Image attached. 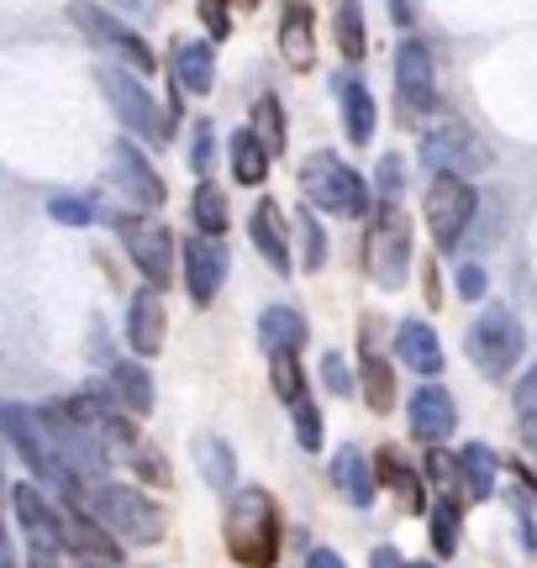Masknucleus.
<instances>
[{
  "instance_id": "1",
  "label": "nucleus",
  "mask_w": 537,
  "mask_h": 568,
  "mask_svg": "<svg viewBox=\"0 0 537 568\" xmlns=\"http://www.w3.org/2000/svg\"><path fill=\"white\" fill-rule=\"evenodd\" d=\"M69 506L84 510L90 521H101V527L111 531L116 542H126V548H153V542H164V510L126 485L69 489Z\"/></svg>"
},
{
  "instance_id": "2",
  "label": "nucleus",
  "mask_w": 537,
  "mask_h": 568,
  "mask_svg": "<svg viewBox=\"0 0 537 568\" xmlns=\"http://www.w3.org/2000/svg\"><path fill=\"white\" fill-rule=\"evenodd\" d=\"M222 537H227V552L243 568H274L280 558V510L264 489H237L227 506V521H222Z\"/></svg>"
},
{
  "instance_id": "3",
  "label": "nucleus",
  "mask_w": 537,
  "mask_h": 568,
  "mask_svg": "<svg viewBox=\"0 0 537 568\" xmlns=\"http://www.w3.org/2000/svg\"><path fill=\"white\" fill-rule=\"evenodd\" d=\"M364 268L379 290H401L412 274V222L401 205H379L364 232Z\"/></svg>"
},
{
  "instance_id": "4",
  "label": "nucleus",
  "mask_w": 537,
  "mask_h": 568,
  "mask_svg": "<svg viewBox=\"0 0 537 568\" xmlns=\"http://www.w3.org/2000/svg\"><path fill=\"white\" fill-rule=\"evenodd\" d=\"M301 190L316 211H332V216H364L369 211V184L337 153H306L301 159Z\"/></svg>"
},
{
  "instance_id": "5",
  "label": "nucleus",
  "mask_w": 537,
  "mask_h": 568,
  "mask_svg": "<svg viewBox=\"0 0 537 568\" xmlns=\"http://www.w3.org/2000/svg\"><path fill=\"white\" fill-rule=\"evenodd\" d=\"M521 347H527V337H521V322L511 305H485L479 322L469 326V358H475V368L485 379H496V385L521 364Z\"/></svg>"
},
{
  "instance_id": "6",
  "label": "nucleus",
  "mask_w": 537,
  "mask_h": 568,
  "mask_svg": "<svg viewBox=\"0 0 537 568\" xmlns=\"http://www.w3.org/2000/svg\"><path fill=\"white\" fill-rule=\"evenodd\" d=\"M475 184L464 174H437L422 195V216H427V232H433L437 253H454L464 237H469V222H475Z\"/></svg>"
},
{
  "instance_id": "7",
  "label": "nucleus",
  "mask_w": 537,
  "mask_h": 568,
  "mask_svg": "<svg viewBox=\"0 0 537 568\" xmlns=\"http://www.w3.org/2000/svg\"><path fill=\"white\" fill-rule=\"evenodd\" d=\"M0 422H6V437H11V447H17V458L38 474L42 485L63 489V495L74 489V474H69V464L59 458V447H53V437H48L42 416H32L27 406H6L0 410Z\"/></svg>"
},
{
  "instance_id": "8",
  "label": "nucleus",
  "mask_w": 537,
  "mask_h": 568,
  "mask_svg": "<svg viewBox=\"0 0 537 568\" xmlns=\"http://www.w3.org/2000/svg\"><path fill=\"white\" fill-rule=\"evenodd\" d=\"M101 80V90H105V101H111V111L122 116V126L126 132H138V138H148V142H159V148H169V116L153 105V95H148L143 84L132 80L126 69H101L95 74Z\"/></svg>"
},
{
  "instance_id": "9",
  "label": "nucleus",
  "mask_w": 537,
  "mask_h": 568,
  "mask_svg": "<svg viewBox=\"0 0 537 568\" xmlns=\"http://www.w3.org/2000/svg\"><path fill=\"white\" fill-rule=\"evenodd\" d=\"M42 426H48V437H53V447H59V458L69 464V474L74 479H101L105 468H111V453H105L101 432L90 422H80L74 410H38Z\"/></svg>"
},
{
  "instance_id": "10",
  "label": "nucleus",
  "mask_w": 537,
  "mask_h": 568,
  "mask_svg": "<svg viewBox=\"0 0 537 568\" xmlns=\"http://www.w3.org/2000/svg\"><path fill=\"white\" fill-rule=\"evenodd\" d=\"M69 21H74V27H80V32L95 42V48H105V53L126 59L132 69H138V74H148V69L159 63V59H153V48H148V42L138 38L132 27H126V21H116L111 11L90 6V0H69Z\"/></svg>"
},
{
  "instance_id": "11",
  "label": "nucleus",
  "mask_w": 537,
  "mask_h": 568,
  "mask_svg": "<svg viewBox=\"0 0 537 568\" xmlns=\"http://www.w3.org/2000/svg\"><path fill=\"white\" fill-rule=\"evenodd\" d=\"M116 237L126 243L132 264L143 268V280L153 284V290H159V284H169V274H174V232H169V226L122 211V216H116Z\"/></svg>"
},
{
  "instance_id": "12",
  "label": "nucleus",
  "mask_w": 537,
  "mask_h": 568,
  "mask_svg": "<svg viewBox=\"0 0 537 568\" xmlns=\"http://www.w3.org/2000/svg\"><path fill=\"white\" fill-rule=\"evenodd\" d=\"M422 163L433 174H479V169H490V148L464 122H443L422 138Z\"/></svg>"
},
{
  "instance_id": "13",
  "label": "nucleus",
  "mask_w": 537,
  "mask_h": 568,
  "mask_svg": "<svg viewBox=\"0 0 537 568\" xmlns=\"http://www.w3.org/2000/svg\"><path fill=\"white\" fill-rule=\"evenodd\" d=\"M111 184H116V195L126 205H138V211H159L169 201V184L153 174V163L132 148V142H116L111 148Z\"/></svg>"
},
{
  "instance_id": "14",
  "label": "nucleus",
  "mask_w": 537,
  "mask_h": 568,
  "mask_svg": "<svg viewBox=\"0 0 537 568\" xmlns=\"http://www.w3.org/2000/svg\"><path fill=\"white\" fill-rule=\"evenodd\" d=\"M185 284H190V301L211 305L227 284V247L222 237H190L185 243Z\"/></svg>"
},
{
  "instance_id": "15",
  "label": "nucleus",
  "mask_w": 537,
  "mask_h": 568,
  "mask_svg": "<svg viewBox=\"0 0 537 568\" xmlns=\"http://www.w3.org/2000/svg\"><path fill=\"white\" fill-rule=\"evenodd\" d=\"M395 90H401V101L412 105V111L437 105V80H433V53H427V42L406 38L395 48Z\"/></svg>"
},
{
  "instance_id": "16",
  "label": "nucleus",
  "mask_w": 537,
  "mask_h": 568,
  "mask_svg": "<svg viewBox=\"0 0 537 568\" xmlns=\"http://www.w3.org/2000/svg\"><path fill=\"white\" fill-rule=\"evenodd\" d=\"M406 416H412V432L422 443H443V437H454L458 426V410H454V395L443 385H416V395L406 400Z\"/></svg>"
},
{
  "instance_id": "17",
  "label": "nucleus",
  "mask_w": 537,
  "mask_h": 568,
  "mask_svg": "<svg viewBox=\"0 0 537 568\" xmlns=\"http://www.w3.org/2000/svg\"><path fill=\"white\" fill-rule=\"evenodd\" d=\"M164 322H169V311H164V301H159V290H153V284L138 290V295L126 301V343H132V353L153 358V353L164 347Z\"/></svg>"
},
{
  "instance_id": "18",
  "label": "nucleus",
  "mask_w": 537,
  "mask_h": 568,
  "mask_svg": "<svg viewBox=\"0 0 537 568\" xmlns=\"http://www.w3.org/2000/svg\"><path fill=\"white\" fill-rule=\"evenodd\" d=\"M280 53L290 69L306 74L316 63V27H311V0H280Z\"/></svg>"
},
{
  "instance_id": "19",
  "label": "nucleus",
  "mask_w": 537,
  "mask_h": 568,
  "mask_svg": "<svg viewBox=\"0 0 537 568\" xmlns=\"http://www.w3.org/2000/svg\"><path fill=\"white\" fill-rule=\"evenodd\" d=\"M249 232H253V247L268 258V268H274V274H295V258H290V226H285V211H280V205H274V201L253 205Z\"/></svg>"
},
{
  "instance_id": "20",
  "label": "nucleus",
  "mask_w": 537,
  "mask_h": 568,
  "mask_svg": "<svg viewBox=\"0 0 537 568\" xmlns=\"http://www.w3.org/2000/svg\"><path fill=\"white\" fill-rule=\"evenodd\" d=\"M358 374H364V406H369L374 416L395 410V374H391V364L379 358L374 322H364V353H358Z\"/></svg>"
},
{
  "instance_id": "21",
  "label": "nucleus",
  "mask_w": 537,
  "mask_h": 568,
  "mask_svg": "<svg viewBox=\"0 0 537 568\" xmlns=\"http://www.w3.org/2000/svg\"><path fill=\"white\" fill-rule=\"evenodd\" d=\"M11 506H17V521L27 527L32 542H63V510H53L42 500V489L17 485L11 489Z\"/></svg>"
},
{
  "instance_id": "22",
  "label": "nucleus",
  "mask_w": 537,
  "mask_h": 568,
  "mask_svg": "<svg viewBox=\"0 0 537 568\" xmlns=\"http://www.w3.org/2000/svg\"><path fill=\"white\" fill-rule=\"evenodd\" d=\"M395 353H401V364H412L416 374H427V379L443 368V343H437V332L427 322H416V316L395 326Z\"/></svg>"
},
{
  "instance_id": "23",
  "label": "nucleus",
  "mask_w": 537,
  "mask_h": 568,
  "mask_svg": "<svg viewBox=\"0 0 537 568\" xmlns=\"http://www.w3.org/2000/svg\"><path fill=\"white\" fill-rule=\"evenodd\" d=\"M332 479H337V489H343V500H348V506H369L379 468H369V458H364L358 447H337V458H332Z\"/></svg>"
},
{
  "instance_id": "24",
  "label": "nucleus",
  "mask_w": 537,
  "mask_h": 568,
  "mask_svg": "<svg viewBox=\"0 0 537 568\" xmlns=\"http://www.w3.org/2000/svg\"><path fill=\"white\" fill-rule=\"evenodd\" d=\"M259 343H264V353H295L306 343V316L290 305H268L259 316Z\"/></svg>"
},
{
  "instance_id": "25",
  "label": "nucleus",
  "mask_w": 537,
  "mask_h": 568,
  "mask_svg": "<svg viewBox=\"0 0 537 568\" xmlns=\"http://www.w3.org/2000/svg\"><path fill=\"white\" fill-rule=\"evenodd\" d=\"M111 395H116V406L132 410V416H148L153 410V379H148L143 364H116L111 368Z\"/></svg>"
},
{
  "instance_id": "26",
  "label": "nucleus",
  "mask_w": 537,
  "mask_h": 568,
  "mask_svg": "<svg viewBox=\"0 0 537 568\" xmlns=\"http://www.w3.org/2000/svg\"><path fill=\"white\" fill-rule=\"evenodd\" d=\"M174 74L185 90L195 95H211V84H216V59H211V42H180L174 48Z\"/></svg>"
},
{
  "instance_id": "27",
  "label": "nucleus",
  "mask_w": 537,
  "mask_h": 568,
  "mask_svg": "<svg viewBox=\"0 0 537 568\" xmlns=\"http://www.w3.org/2000/svg\"><path fill=\"white\" fill-rule=\"evenodd\" d=\"M337 101H343L348 142H369V138H374V95L348 74V80H337Z\"/></svg>"
},
{
  "instance_id": "28",
  "label": "nucleus",
  "mask_w": 537,
  "mask_h": 568,
  "mask_svg": "<svg viewBox=\"0 0 537 568\" xmlns=\"http://www.w3.org/2000/svg\"><path fill=\"white\" fill-rule=\"evenodd\" d=\"M195 468H201V479H206L211 489H232V479H237V458H232V447L222 443V437H195Z\"/></svg>"
},
{
  "instance_id": "29",
  "label": "nucleus",
  "mask_w": 537,
  "mask_h": 568,
  "mask_svg": "<svg viewBox=\"0 0 537 568\" xmlns=\"http://www.w3.org/2000/svg\"><path fill=\"white\" fill-rule=\"evenodd\" d=\"M227 148H232V174H237V184H249L253 190V184L268 180V148L253 138V126H243Z\"/></svg>"
},
{
  "instance_id": "30",
  "label": "nucleus",
  "mask_w": 537,
  "mask_h": 568,
  "mask_svg": "<svg viewBox=\"0 0 537 568\" xmlns=\"http://www.w3.org/2000/svg\"><path fill=\"white\" fill-rule=\"evenodd\" d=\"M253 138L268 148V159L285 153V105H280V95H259L253 101Z\"/></svg>"
},
{
  "instance_id": "31",
  "label": "nucleus",
  "mask_w": 537,
  "mask_h": 568,
  "mask_svg": "<svg viewBox=\"0 0 537 568\" xmlns=\"http://www.w3.org/2000/svg\"><path fill=\"white\" fill-rule=\"evenodd\" d=\"M379 485L395 489L406 510H422V485H416L412 468L401 464V453H395V447H385V453H379Z\"/></svg>"
},
{
  "instance_id": "32",
  "label": "nucleus",
  "mask_w": 537,
  "mask_h": 568,
  "mask_svg": "<svg viewBox=\"0 0 537 568\" xmlns=\"http://www.w3.org/2000/svg\"><path fill=\"white\" fill-rule=\"evenodd\" d=\"M195 226H206V237H222L227 232V195L216 180H201L195 184Z\"/></svg>"
},
{
  "instance_id": "33",
  "label": "nucleus",
  "mask_w": 537,
  "mask_h": 568,
  "mask_svg": "<svg viewBox=\"0 0 537 568\" xmlns=\"http://www.w3.org/2000/svg\"><path fill=\"white\" fill-rule=\"evenodd\" d=\"M458 464H464V479H469V500H490V489H496V453L469 443Z\"/></svg>"
},
{
  "instance_id": "34",
  "label": "nucleus",
  "mask_w": 537,
  "mask_h": 568,
  "mask_svg": "<svg viewBox=\"0 0 537 568\" xmlns=\"http://www.w3.org/2000/svg\"><path fill=\"white\" fill-rule=\"evenodd\" d=\"M337 48H343L348 63H358L364 48H369V38H364V6L358 0H337Z\"/></svg>"
},
{
  "instance_id": "35",
  "label": "nucleus",
  "mask_w": 537,
  "mask_h": 568,
  "mask_svg": "<svg viewBox=\"0 0 537 568\" xmlns=\"http://www.w3.org/2000/svg\"><path fill=\"white\" fill-rule=\"evenodd\" d=\"M268 385L274 395L295 406V400H306V379H301V358L295 353H268Z\"/></svg>"
},
{
  "instance_id": "36",
  "label": "nucleus",
  "mask_w": 537,
  "mask_h": 568,
  "mask_svg": "<svg viewBox=\"0 0 537 568\" xmlns=\"http://www.w3.org/2000/svg\"><path fill=\"white\" fill-rule=\"evenodd\" d=\"M295 232H301V247H306V253H301V268L316 274V268L327 264V232H322V222H316L311 211H295Z\"/></svg>"
},
{
  "instance_id": "37",
  "label": "nucleus",
  "mask_w": 537,
  "mask_h": 568,
  "mask_svg": "<svg viewBox=\"0 0 537 568\" xmlns=\"http://www.w3.org/2000/svg\"><path fill=\"white\" fill-rule=\"evenodd\" d=\"M433 548L443 552V558L458 552V500H448V495L433 506Z\"/></svg>"
},
{
  "instance_id": "38",
  "label": "nucleus",
  "mask_w": 537,
  "mask_h": 568,
  "mask_svg": "<svg viewBox=\"0 0 537 568\" xmlns=\"http://www.w3.org/2000/svg\"><path fill=\"white\" fill-rule=\"evenodd\" d=\"M374 190H379V205H395L406 195V159L401 153H385L379 169H374Z\"/></svg>"
},
{
  "instance_id": "39",
  "label": "nucleus",
  "mask_w": 537,
  "mask_h": 568,
  "mask_svg": "<svg viewBox=\"0 0 537 568\" xmlns=\"http://www.w3.org/2000/svg\"><path fill=\"white\" fill-rule=\"evenodd\" d=\"M216 126H211V116L206 122H195V132H190V169L201 174V180H211V169H216Z\"/></svg>"
},
{
  "instance_id": "40",
  "label": "nucleus",
  "mask_w": 537,
  "mask_h": 568,
  "mask_svg": "<svg viewBox=\"0 0 537 568\" xmlns=\"http://www.w3.org/2000/svg\"><path fill=\"white\" fill-rule=\"evenodd\" d=\"M48 211H53V222H63V226H90L95 222V201H90V195H53Z\"/></svg>"
},
{
  "instance_id": "41",
  "label": "nucleus",
  "mask_w": 537,
  "mask_h": 568,
  "mask_svg": "<svg viewBox=\"0 0 537 568\" xmlns=\"http://www.w3.org/2000/svg\"><path fill=\"white\" fill-rule=\"evenodd\" d=\"M427 474L448 489V500H458V495H464V464H458V458H448L443 447H433V453H427Z\"/></svg>"
},
{
  "instance_id": "42",
  "label": "nucleus",
  "mask_w": 537,
  "mask_h": 568,
  "mask_svg": "<svg viewBox=\"0 0 537 568\" xmlns=\"http://www.w3.org/2000/svg\"><path fill=\"white\" fill-rule=\"evenodd\" d=\"M295 437H301V447H306V453H316V447H322V410H316V400H295Z\"/></svg>"
},
{
  "instance_id": "43",
  "label": "nucleus",
  "mask_w": 537,
  "mask_h": 568,
  "mask_svg": "<svg viewBox=\"0 0 537 568\" xmlns=\"http://www.w3.org/2000/svg\"><path fill=\"white\" fill-rule=\"evenodd\" d=\"M322 385H327V395H348L353 389V374H348V364H343V353H327V358H322Z\"/></svg>"
},
{
  "instance_id": "44",
  "label": "nucleus",
  "mask_w": 537,
  "mask_h": 568,
  "mask_svg": "<svg viewBox=\"0 0 537 568\" xmlns=\"http://www.w3.org/2000/svg\"><path fill=\"white\" fill-rule=\"evenodd\" d=\"M517 416L537 432V364L521 374V385H517Z\"/></svg>"
},
{
  "instance_id": "45",
  "label": "nucleus",
  "mask_w": 537,
  "mask_h": 568,
  "mask_svg": "<svg viewBox=\"0 0 537 568\" xmlns=\"http://www.w3.org/2000/svg\"><path fill=\"white\" fill-rule=\"evenodd\" d=\"M201 21H206L211 42H222L232 32V17H227V0H201Z\"/></svg>"
},
{
  "instance_id": "46",
  "label": "nucleus",
  "mask_w": 537,
  "mask_h": 568,
  "mask_svg": "<svg viewBox=\"0 0 537 568\" xmlns=\"http://www.w3.org/2000/svg\"><path fill=\"white\" fill-rule=\"evenodd\" d=\"M454 284H458V295H464V301H479L490 280H485V268H479V264H464V268L454 274Z\"/></svg>"
},
{
  "instance_id": "47",
  "label": "nucleus",
  "mask_w": 537,
  "mask_h": 568,
  "mask_svg": "<svg viewBox=\"0 0 537 568\" xmlns=\"http://www.w3.org/2000/svg\"><path fill=\"white\" fill-rule=\"evenodd\" d=\"M27 568H63V564H59V552H53V542H32Z\"/></svg>"
},
{
  "instance_id": "48",
  "label": "nucleus",
  "mask_w": 537,
  "mask_h": 568,
  "mask_svg": "<svg viewBox=\"0 0 537 568\" xmlns=\"http://www.w3.org/2000/svg\"><path fill=\"white\" fill-rule=\"evenodd\" d=\"M416 11H422V0H391V17L401 21V27H412Z\"/></svg>"
},
{
  "instance_id": "49",
  "label": "nucleus",
  "mask_w": 537,
  "mask_h": 568,
  "mask_svg": "<svg viewBox=\"0 0 537 568\" xmlns=\"http://www.w3.org/2000/svg\"><path fill=\"white\" fill-rule=\"evenodd\" d=\"M306 568H348V564H343V558H337V552L316 548V552H311V558H306Z\"/></svg>"
},
{
  "instance_id": "50",
  "label": "nucleus",
  "mask_w": 537,
  "mask_h": 568,
  "mask_svg": "<svg viewBox=\"0 0 537 568\" xmlns=\"http://www.w3.org/2000/svg\"><path fill=\"white\" fill-rule=\"evenodd\" d=\"M374 568H412L395 548H374Z\"/></svg>"
},
{
  "instance_id": "51",
  "label": "nucleus",
  "mask_w": 537,
  "mask_h": 568,
  "mask_svg": "<svg viewBox=\"0 0 537 568\" xmlns=\"http://www.w3.org/2000/svg\"><path fill=\"white\" fill-rule=\"evenodd\" d=\"M116 6H126V11H138V6H143V0H116Z\"/></svg>"
},
{
  "instance_id": "52",
  "label": "nucleus",
  "mask_w": 537,
  "mask_h": 568,
  "mask_svg": "<svg viewBox=\"0 0 537 568\" xmlns=\"http://www.w3.org/2000/svg\"><path fill=\"white\" fill-rule=\"evenodd\" d=\"M412 568H433V564H412Z\"/></svg>"
},
{
  "instance_id": "53",
  "label": "nucleus",
  "mask_w": 537,
  "mask_h": 568,
  "mask_svg": "<svg viewBox=\"0 0 537 568\" xmlns=\"http://www.w3.org/2000/svg\"><path fill=\"white\" fill-rule=\"evenodd\" d=\"M243 6H253V0H243Z\"/></svg>"
}]
</instances>
